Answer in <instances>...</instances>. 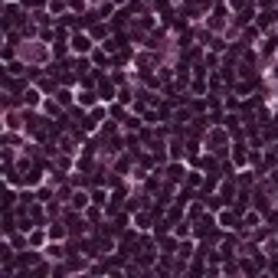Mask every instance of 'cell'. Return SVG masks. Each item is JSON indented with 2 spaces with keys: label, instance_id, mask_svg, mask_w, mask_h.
<instances>
[{
  "label": "cell",
  "instance_id": "obj_1",
  "mask_svg": "<svg viewBox=\"0 0 278 278\" xmlns=\"http://www.w3.org/2000/svg\"><path fill=\"white\" fill-rule=\"evenodd\" d=\"M20 56H23V62H43L50 50H46V43H39V39H30V43L20 46Z\"/></svg>",
  "mask_w": 278,
  "mask_h": 278
},
{
  "label": "cell",
  "instance_id": "obj_3",
  "mask_svg": "<svg viewBox=\"0 0 278 278\" xmlns=\"http://www.w3.org/2000/svg\"><path fill=\"white\" fill-rule=\"evenodd\" d=\"M85 203H88V197H85V193H75V197H72V206H75V210H82Z\"/></svg>",
  "mask_w": 278,
  "mask_h": 278
},
{
  "label": "cell",
  "instance_id": "obj_2",
  "mask_svg": "<svg viewBox=\"0 0 278 278\" xmlns=\"http://www.w3.org/2000/svg\"><path fill=\"white\" fill-rule=\"evenodd\" d=\"M88 46H92V39H88V36H72V50L75 53H88Z\"/></svg>",
  "mask_w": 278,
  "mask_h": 278
}]
</instances>
